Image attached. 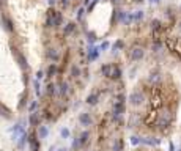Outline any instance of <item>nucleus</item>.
Wrapping results in <instances>:
<instances>
[{"mask_svg": "<svg viewBox=\"0 0 181 151\" xmlns=\"http://www.w3.org/2000/svg\"><path fill=\"white\" fill-rule=\"evenodd\" d=\"M168 151H175V145H173V143L168 145Z\"/></svg>", "mask_w": 181, "mask_h": 151, "instance_id": "obj_38", "label": "nucleus"}, {"mask_svg": "<svg viewBox=\"0 0 181 151\" xmlns=\"http://www.w3.org/2000/svg\"><path fill=\"white\" fill-rule=\"evenodd\" d=\"M110 2H112L113 5H120V3H121V0H110Z\"/></svg>", "mask_w": 181, "mask_h": 151, "instance_id": "obj_39", "label": "nucleus"}, {"mask_svg": "<svg viewBox=\"0 0 181 151\" xmlns=\"http://www.w3.org/2000/svg\"><path fill=\"white\" fill-rule=\"evenodd\" d=\"M29 123L30 126H40V113H30Z\"/></svg>", "mask_w": 181, "mask_h": 151, "instance_id": "obj_19", "label": "nucleus"}, {"mask_svg": "<svg viewBox=\"0 0 181 151\" xmlns=\"http://www.w3.org/2000/svg\"><path fill=\"white\" fill-rule=\"evenodd\" d=\"M131 143H132V145H139L140 143V138L137 137V136H132V137H131Z\"/></svg>", "mask_w": 181, "mask_h": 151, "instance_id": "obj_34", "label": "nucleus"}, {"mask_svg": "<svg viewBox=\"0 0 181 151\" xmlns=\"http://www.w3.org/2000/svg\"><path fill=\"white\" fill-rule=\"evenodd\" d=\"M5 5H7V0H0V8L5 7Z\"/></svg>", "mask_w": 181, "mask_h": 151, "instance_id": "obj_40", "label": "nucleus"}, {"mask_svg": "<svg viewBox=\"0 0 181 151\" xmlns=\"http://www.w3.org/2000/svg\"><path fill=\"white\" fill-rule=\"evenodd\" d=\"M46 93L49 94V96H54V94L57 93V85L54 82H51V83H47V87H46Z\"/></svg>", "mask_w": 181, "mask_h": 151, "instance_id": "obj_22", "label": "nucleus"}, {"mask_svg": "<svg viewBox=\"0 0 181 151\" xmlns=\"http://www.w3.org/2000/svg\"><path fill=\"white\" fill-rule=\"evenodd\" d=\"M112 148H113V151H123V140L121 138H115Z\"/></svg>", "mask_w": 181, "mask_h": 151, "instance_id": "obj_24", "label": "nucleus"}, {"mask_svg": "<svg viewBox=\"0 0 181 151\" xmlns=\"http://www.w3.org/2000/svg\"><path fill=\"white\" fill-rule=\"evenodd\" d=\"M36 136L40 138H46L49 136V129L46 126H40V127H38V134H36Z\"/></svg>", "mask_w": 181, "mask_h": 151, "instance_id": "obj_23", "label": "nucleus"}, {"mask_svg": "<svg viewBox=\"0 0 181 151\" xmlns=\"http://www.w3.org/2000/svg\"><path fill=\"white\" fill-rule=\"evenodd\" d=\"M87 41H88L90 44H93V43L96 41V35L93 32H88V33H87Z\"/></svg>", "mask_w": 181, "mask_h": 151, "instance_id": "obj_29", "label": "nucleus"}, {"mask_svg": "<svg viewBox=\"0 0 181 151\" xmlns=\"http://www.w3.org/2000/svg\"><path fill=\"white\" fill-rule=\"evenodd\" d=\"M107 47H109V43H107V41H104L101 46H99V50H106Z\"/></svg>", "mask_w": 181, "mask_h": 151, "instance_id": "obj_36", "label": "nucleus"}, {"mask_svg": "<svg viewBox=\"0 0 181 151\" xmlns=\"http://www.w3.org/2000/svg\"><path fill=\"white\" fill-rule=\"evenodd\" d=\"M178 151H181V150H178Z\"/></svg>", "mask_w": 181, "mask_h": 151, "instance_id": "obj_48", "label": "nucleus"}, {"mask_svg": "<svg viewBox=\"0 0 181 151\" xmlns=\"http://www.w3.org/2000/svg\"><path fill=\"white\" fill-rule=\"evenodd\" d=\"M126 112V105H124V94H118L117 101L113 102V109H112V118L120 121L121 115Z\"/></svg>", "mask_w": 181, "mask_h": 151, "instance_id": "obj_3", "label": "nucleus"}, {"mask_svg": "<svg viewBox=\"0 0 181 151\" xmlns=\"http://www.w3.org/2000/svg\"><path fill=\"white\" fill-rule=\"evenodd\" d=\"M76 27H77V24H76V22H68V24L65 25V29H63V36H69L71 33H74Z\"/></svg>", "mask_w": 181, "mask_h": 151, "instance_id": "obj_16", "label": "nucleus"}, {"mask_svg": "<svg viewBox=\"0 0 181 151\" xmlns=\"http://www.w3.org/2000/svg\"><path fill=\"white\" fill-rule=\"evenodd\" d=\"M90 3V0H85V5H88Z\"/></svg>", "mask_w": 181, "mask_h": 151, "instance_id": "obj_45", "label": "nucleus"}, {"mask_svg": "<svg viewBox=\"0 0 181 151\" xmlns=\"http://www.w3.org/2000/svg\"><path fill=\"white\" fill-rule=\"evenodd\" d=\"M36 105H38V102H36V101H33V102L30 104V110H35V109H36Z\"/></svg>", "mask_w": 181, "mask_h": 151, "instance_id": "obj_37", "label": "nucleus"}, {"mask_svg": "<svg viewBox=\"0 0 181 151\" xmlns=\"http://www.w3.org/2000/svg\"><path fill=\"white\" fill-rule=\"evenodd\" d=\"M43 77H44V72H43V71H38V72H36V80H41Z\"/></svg>", "mask_w": 181, "mask_h": 151, "instance_id": "obj_35", "label": "nucleus"}, {"mask_svg": "<svg viewBox=\"0 0 181 151\" xmlns=\"http://www.w3.org/2000/svg\"><path fill=\"white\" fill-rule=\"evenodd\" d=\"M123 76V71L120 68L118 65H112V71H110V76H109V79L110 80H120Z\"/></svg>", "mask_w": 181, "mask_h": 151, "instance_id": "obj_10", "label": "nucleus"}, {"mask_svg": "<svg viewBox=\"0 0 181 151\" xmlns=\"http://www.w3.org/2000/svg\"><path fill=\"white\" fill-rule=\"evenodd\" d=\"M153 2H156V3H161V2H162V0H153Z\"/></svg>", "mask_w": 181, "mask_h": 151, "instance_id": "obj_44", "label": "nucleus"}, {"mask_svg": "<svg viewBox=\"0 0 181 151\" xmlns=\"http://www.w3.org/2000/svg\"><path fill=\"white\" fill-rule=\"evenodd\" d=\"M143 16H145V13L143 11H135V13H132V22H139V21H142L143 19Z\"/></svg>", "mask_w": 181, "mask_h": 151, "instance_id": "obj_26", "label": "nucleus"}, {"mask_svg": "<svg viewBox=\"0 0 181 151\" xmlns=\"http://www.w3.org/2000/svg\"><path fill=\"white\" fill-rule=\"evenodd\" d=\"M55 74H57V65H55V63H51V65L47 66L44 76H46V77H54Z\"/></svg>", "mask_w": 181, "mask_h": 151, "instance_id": "obj_18", "label": "nucleus"}, {"mask_svg": "<svg viewBox=\"0 0 181 151\" xmlns=\"http://www.w3.org/2000/svg\"><path fill=\"white\" fill-rule=\"evenodd\" d=\"M63 22V16L60 11L55 10H49L47 16H46V27H54V29H58Z\"/></svg>", "mask_w": 181, "mask_h": 151, "instance_id": "obj_2", "label": "nucleus"}, {"mask_svg": "<svg viewBox=\"0 0 181 151\" xmlns=\"http://www.w3.org/2000/svg\"><path fill=\"white\" fill-rule=\"evenodd\" d=\"M33 87H35V93L38 94V96H40V94H41V85H40V80H35V82H33Z\"/></svg>", "mask_w": 181, "mask_h": 151, "instance_id": "obj_30", "label": "nucleus"}, {"mask_svg": "<svg viewBox=\"0 0 181 151\" xmlns=\"http://www.w3.org/2000/svg\"><path fill=\"white\" fill-rule=\"evenodd\" d=\"M60 134H62V137H63V138H68V137H69V129H68V127H63Z\"/></svg>", "mask_w": 181, "mask_h": 151, "instance_id": "obj_32", "label": "nucleus"}, {"mask_svg": "<svg viewBox=\"0 0 181 151\" xmlns=\"http://www.w3.org/2000/svg\"><path fill=\"white\" fill-rule=\"evenodd\" d=\"M145 57V50L140 46H132L129 49V60L131 61H140Z\"/></svg>", "mask_w": 181, "mask_h": 151, "instance_id": "obj_6", "label": "nucleus"}, {"mask_svg": "<svg viewBox=\"0 0 181 151\" xmlns=\"http://www.w3.org/2000/svg\"><path fill=\"white\" fill-rule=\"evenodd\" d=\"M132 2H134V3H143L145 0H132Z\"/></svg>", "mask_w": 181, "mask_h": 151, "instance_id": "obj_42", "label": "nucleus"}, {"mask_svg": "<svg viewBox=\"0 0 181 151\" xmlns=\"http://www.w3.org/2000/svg\"><path fill=\"white\" fill-rule=\"evenodd\" d=\"M151 49H153V52H159V50L162 49V43L156 40L155 43H153V46H151Z\"/></svg>", "mask_w": 181, "mask_h": 151, "instance_id": "obj_28", "label": "nucleus"}, {"mask_svg": "<svg viewBox=\"0 0 181 151\" xmlns=\"http://www.w3.org/2000/svg\"><path fill=\"white\" fill-rule=\"evenodd\" d=\"M11 54H13V57L16 60V63H18L22 69H29V63H27V58H25V55L21 52V50L18 47H13L11 49Z\"/></svg>", "mask_w": 181, "mask_h": 151, "instance_id": "obj_5", "label": "nucleus"}, {"mask_svg": "<svg viewBox=\"0 0 181 151\" xmlns=\"http://www.w3.org/2000/svg\"><path fill=\"white\" fill-rule=\"evenodd\" d=\"M173 118H175V113L173 110L168 107H162L161 110L157 112V118H156V126L159 127V129L166 131L170 127V124L173 123Z\"/></svg>", "mask_w": 181, "mask_h": 151, "instance_id": "obj_1", "label": "nucleus"}, {"mask_svg": "<svg viewBox=\"0 0 181 151\" xmlns=\"http://www.w3.org/2000/svg\"><path fill=\"white\" fill-rule=\"evenodd\" d=\"M162 80V76H161V71L159 69H155L150 72V76H148V83H151V85H159Z\"/></svg>", "mask_w": 181, "mask_h": 151, "instance_id": "obj_8", "label": "nucleus"}, {"mask_svg": "<svg viewBox=\"0 0 181 151\" xmlns=\"http://www.w3.org/2000/svg\"><path fill=\"white\" fill-rule=\"evenodd\" d=\"M180 13H181V5H180Z\"/></svg>", "mask_w": 181, "mask_h": 151, "instance_id": "obj_46", "label": "nucleus"}, {"mask_svg": "<svg viewBox=\"0 0 181 151\" xmlns=\"http://www.w3.org/2000/svg\"><path fill=\"white\" fill-rule=\"evenodd\" d=\"M98 102H99V93L98 91H93L87 96V104L88 105H96Z\"/></svg>", "mask_w": 181, "mask_h": 151, "instance_id": "obj_14", "label": "nucleus"}, {"mask_svg": "<svg viewBox=\"0 0 181 151\" xmlns=\"http://www.w3.org/2000/svg\"><path fill=\"white\" fill-rule=\"evenodd\" d=\"M90 137H91L90 131H84V132H80V136L77 137V142H79V147H80V150H82V148H85L87 145H88V142H90Z\"/></svg>", "mask_w": 181, "mask_h": 151, "instance_id": "obj_9", "label": "nucleus"}, {"mask_svg": "<svg viewBox=\"0 0 181 151\" xmlns=\"http://www.w3.org/2000/svg\"><path fill=\"white\" fill-rule=\"evenodd\" d=\"M128 101H129V104L132 105V107H140V105L146 101V96H145V93H143V91H140V90H134L132 93L129 94Z\"/></svg>", "mask_w": 181, "mask_h": 151, "instance_id": "obj_4", "label": "nucleus"}, {"mask_svg": "<svg viewBox=\"0 0 181 151\" xmlns=\"http://www.w3.org/2000/svg\"><path fill=\"white\" fill-rule=\"evenodd\" d=\"M47 3L51 5V7H54V5H55V0H47Z\"/></svg>", "mask_w": 181, "mask_h": 151, "instance_id": "obj_41", "label": "nucleus"}, {"mask_svg": "<svg viewBox=\"0 0 181 151\" xmlns=\"http://www.w3.org/2000/svg\"><path fill=\"white\" fill-rule=\"evenodd\" d=\"M46 57H47V60H51L52 63H57V61L60 60V54H58L57 49L49 47V49L46 50Z\"/></svg>", "mask_w": 181, "mask_h": 151, "instance_id": "obj_11", "label": "nucleus"}, {"mask_svg": "<svg viewBox=\"0 0 181 151\" xmlns=\"http://www.w3.org/2000/svg\"><path fill=\"white\" fill-rule=\"evenodd\" d=\"M58 3H60V7H62V8H68L69 3H71V0H58Z\"/></svg>", "mask_w": 181, "mask_h": 151, "instance_id": "obj_31", "label": "nucleus"}, {"mask_svg": "<svg viewBox=\"0 0 181 151\" xmlns=\"http://www.w3.org/2000/svg\"><path fill=\"white\" fill-rule=\"evenodd\" d=\"M58 151H65V150H63V148H62V150H58Z\"/></svg>", "mask_w": 181, "mask_h": 151, "instance_id": "obj_47", "label": "nucleus"}, {"mask_svg": "<svg viewBox=\"0 0 181 151\" xmlns=\"http://www.w3.org/2000/svg\"><path fill=\"white\" fill-rule=\"evenodd\" d=\"M0 24H2L3 30L7 32V33H13V32H14V25H13V21L10 19L8 16H5V14H2V16H0Z\"/></svg>", "mask_w": 181, "mask_h": 151, "instance_id": "obj_7", "label": "nucleus"}, {"mask_svg": "<svg viewBox=\"0 0 181 151\" xmlns=\"http://www.w3.org/2000/svg\"><path fill=\"white\" fill-rule=\"evenodd\" d=\"M124 47V43L121 41V40H117V41H115V44H113V52H117V50H121Z\"/></svg>", "mask_w": 181, "mask_h": 151, "instance_id": "obj_27", "label": "nucleus"}, {"mask_svg": "<svg viewBox=\"0 0 181 151\" xmlns=\"http://www.w3.org/2000/svg\"><path fill=\"white\" fill-rule=\"evenodd\" d=\"M139 123H140V113H132L129 116V127H134Z\"/></svg>", "mask_w": 181, "mask_h": 151, "instance_id": "obj_20", "label": "nucleus"}, {"mask_svg": "<svg viewBox=\"0 0 181 151\" xmlns=\"http://www.w3.org/2000/svg\"><path fill=\"white\" fill-rule=\"evenodd\" d=\"M79 123L82 126H91L93 124V118L90 113H87V112H82L79 115Z\"/></svg>", "mask_w": 181, "mask_h": 151, "instance_id": "obj_12", "label": "nucleus"}, {"mask_svg": "<svg viewBox=\"0 0 181 151\" xmlns=\"http://www.w3.org/2000/svg\"><path fill=\"white\" fill-rule=\"evenodd\" d=\"M101 74H102V77H107L109 79V76H110V71H112V63H104L102 66H101Z\"/></svg>", "mask_w": 181, "mask_h": 151, "instance_id": "obj_17", "label": "nucleus"}, {"mask_svg": "<svg viewBox=\"0 0 181 151\" xmlns=\"http://www.w3.org/2000/svg\"><path fill=\"white\" fill-rule=\"evenodd\" d=\"M57 91H58L60 96H66V94L69 93V83H68V82H60Z\"/></svg>", "mask_w": 181, "mask_h": 151, "instance_id": "obj_15", "label": "nucleus"}, {"mask_svg": "<svg viewBox=\"0 0 181 151\" xmlns=\"http://www.w3.org/2000/svg\"><path fill=\"white\" fill-rule=\"evenodd\" d=\"M161 27H162V24H161V21L159 19H153L151 21V30L153 32H159L161 30Z\"/></svg>", "mask_w": 181, "mask_h": 151, "instance_id": "obj_25", "label": "nucleus"}, {"mask_svg": "<svg viewBox=\"0 0 181 151\" xmlns=\"http://www.w3.org/2000/svg\"><path fill=\"white\" fill-rule=\"evenodd\" d=\"M84 13H85V10H84V8H80L77 13H76V14H77V21H82V18H84Z\"/></svg>", "mask_w": 181, "mask_h": 151, "instance_id": "obj_33", "label": "nucleus"}, {"mask_svg": "<svg viewBox=\"0 0 181 151\" xmlns=\"http://www.w3.org/2000/svg\"><path fill=\"white\" fill-rule=\"evenodd\" d=\"M178 29H180V32H181V21L178 22Z\"/></svg>", "mask_w": 181, "mask_h": 151, "instance_id": "obj_43", "label": "nucleus"}, {"mask_svg": "<svg viewBox=\"0 0 181 151\" xmlns=\"http://www.w3.org/2000/svg\"><path fill=\"white\" fill-rule=\"evenodd\" d=\"M98 57H99V47L90 46V49H88V55H87V58H88V61H95Z\"/></svg>", "mask_w": 181, "mask_h": 151, "instance_id": "obj_13", "label": "nucleus"}, {"mask_svg": "<svg viewBox=\"0 0 181 151\" xmlns=\"http://www.w3.org/2000/svg\"><path fill=\"white\" fill-rule=\"evenodd\" d=\"M80 74H82V71H80V68H79L77 65L71 66V77H73V79H77V77H80Z\"/></svg>", "mask_w": 181, "mask_h": 151, "instance_id": "obj_21", "label": "nucleus"}]
</instances>
